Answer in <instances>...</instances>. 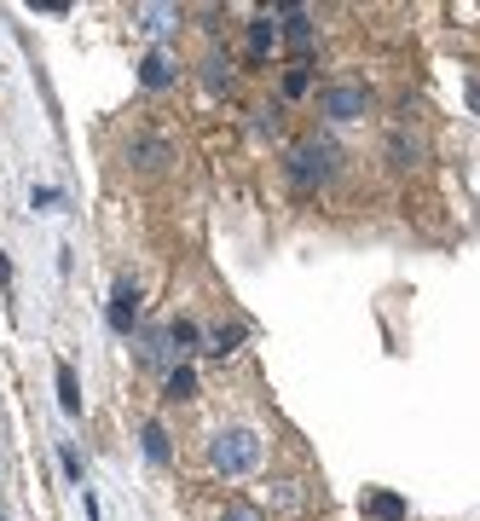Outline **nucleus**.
Wrapping results in <instances>:
<instances>
[{"instance_id":"obj_7","label":"nucleus","mask_w":480,"mask_h":521,"mask_svg":"<svg viewBox=\"0 0 480 521\" xmlns=\"http://www.w3.org/2000/svg\"><path fill=\"white\" fill-rule=\"evenodd\" d=\"M128 157H133V163H139V168H168V163H174V151H168V140H156V133H139V140L128 145Z\"/></svg>"},{"instance_id":"obj_21","label":"nucleus","mask_w":480,"mask_h":521,"mask_svg":"<svg viewBox=\"0 0 480 521\" xmlns=\"http://www.w3.org/2000/svg\"><path fill=\"white\" fill-rule=\"evenodd\" d=\"M463 93H469V105H475V116H480V76H469V87H463Z\"/></svg>"},{"instance_id":"obj_20","label":"nucleus","mask_w":480,"mask_h":521,"mask_svg":"<svg viewBox=\"0 0 480 521\" xmlns=\"http://www.w3.org/2000/svg\"><path fill=\"white\" fill-rule=\"evenodd\" d=\"M29 203H35V209H53V203H58V192H53V185H35Z\"/></svg>"},{"instance_id":"obj_14","label":"nucleus","mask_w":480,"mask_h":521,"mask_svg":"<svg viewBox=\"0 0 480 521\" xmlns=\"http://www.w3.org/2000/svg\"><path fill=\"white\" fill-rule=\"evenodd\" d=\"M388 157H393V168H411L417 157H423V145L417 140H405V133H393V145H388Z\"/></svg>"},{"instance_id":"obj_1","label":"nucleus","mask_w":480,"mask_h":521,"mask_svg":"<svg viewBox=\"0 0 480 521\" xmlns=\"http://www.w3.org/2000/svg\"><path fill=\"white\" fill-rule=\"evenodd\" d=\"M284 174H290L295 192H318V185L336 174V145H330V140H301L284 157Z\"/></svg>"},{"instance_id":"obj_10","label":"nucleus","mask_w":480,"mask_h":521,"mask_svg":"<svg viewBox=\"0 0 480 521\" xmlns=\"http://www.w3.org/2000/svg\"><path fill=\"white\" fill-rule=\"evenodd\" d=\"M58 406L70 417H81V382H76V365H58Z\"/></svg>"},{"instance_id":"obj_11","label":"nucleus","mask_w":480,"mask_h":521,"mask_svg":"<svg viewBox=\"0 0 480 521\" xmlns=\"http://www.w3.org/2000/svg\"><path fill=\"white\" fill-rule=\"evenodd\" d=\"M145 457H151V464H168V457H174V446H168V429H163V423H145Z\"/></svg>"},{"instance_id":"obj_18","label":"nucleus","mask_w":480,"mask_h":521,"mask_svg":"<svg viewBox=\"0 0 480 521\" xmlns=\"http://www.w3.org/2000/svg\"><path fill=\"white\" fill-rule=\"evenodd\" d=\"M208 87H232V64H220V58H208Z\"/></svg>"},{"instance_id":"obj_17","label":"nucleus","mask_w":480,"mask_h":521,"mask_svg":"<svg viewBox=\"0 0 480 521\" xmlns=\"http://www.w3.org/2000/svg\"><path fill=\"white\" fill-rule=\"evenodd\" d=\"M220 521H266V516L255 510V504H243V499H238V504H226V516H220Z\"/></svg>"},{"instance_id":"obj_16","label":"nucleus","mask_w":480,"mask_h":521,"mask_svg":"<svg viewBox=\"0 0 480 521\" xmlns=\"http://www.w3.org/2000/svg\"><path fill=\"white\" fill-rule=\"evenodd\" d=\"M307 81H313V76H307V58H301V64H295L290 76H284V93H290V98H301V93H307Z\"/></svg>"},{"instance_id":"obj_13","label":"nucleus","mask_w":480,"mask_h":521,"mask_svg":"<svg viewBox=\"0 0 480 521\" xmlns=\"http://www.w3.org/2000/svg\"><path fill=\"white\" fill-rule=\"evenodd\" d=\"M191 394H197V371L191 365L168 371V400H191Z\"/></svg>"},{"instance_id":"obj_12","label":"nucleus","mask_w":480,"mask_h":521,"mask_svg":"<svg viewBox=\"0 0 480 521\" xmlns=\"http://www.w3.org/2000/svg\"><path fill=\"white\" fill-rule=\"evenodd\" d=\"M238 342H243V330H238V325H215V330H208V354H215V359L238 354Z\"/></svg>"},{"instance_id":"obj_9","label":"nucleus","mask_w":480,"mask_h":521,"mask_svg":"<svg viewBox=\"0 0 480 521\" xmlns=\"http://www.w3.org/2000/svg\"><path fill=\"white\" fill-rule=\"evenodd\" d=\"M278 41H284V35H278L273 18H255V23H249V58H266Z\"/></svg>"},{"instance_id":"obj_3","label":"nucleus","mask_w":480,"mask_h":521,"mask_svg":"<svg viewBox=\"0 0 480 521\" xmlns=\"http://www.w3.org/2000/svg\"><path fill=\"white\" fill-rule=\"evenodd\" d=\"M324 116L330 122H359V116H371V87H353V81H341V87H324Z\"/></svg>"},{"instance_id":"obj_8","label":"nucleus","mask_w":480,"mask_h":521,"mask_svg":"<svg viewBox=\"0 0 480 521\" xmlns=\"http://www.w3.org/2000/svg\"><path fill=\"white\" fill-rule=\"evenodd\" d=\"M168 81H174V58H168V53H145V64H139V87L163 93Z\"/></svg>"},{"instance_id":"obj_15","label":"nucleus","mask_w":480,"mask_h":521,"mask_svg":"<svg viewBox=\"0 0 480 521\" xmlns=\"http://www.w3.org/2000/svg\"><path fill=\"white\" fill-rule=\"evenodd\" d=\"M168 342H174L180 354H191V347H197V325H191V319H174V325H168Z\"/></svg>"},{"instance_id":"obj_5","label":"nucleus","mask_w":480,"mask_h":521,"mask_svg":"<svg viewBox=\"0 0 480 521\" xmlns=\"http://www.w3.org/2000/svg\"><path fill=\"white\" fill-rule=\"evenodd\" d=\"M359 510H365V521H405V516H411L400 492H383V487H376V492H365V499H359Z\"/></svg>"},{"instance_id":"obj_19","label":"nucleus","mask_w":480,"mask_h":521,"mask_svg":"<svg viewBox=\"0 0 480 521\" xmlns=\"http://www.w3.org/2000/svg\"><path fill=\"white\" fill-rule=\"evenodd\" d=\"M58 457H64V475H70V481H76V487H81V457H76V446H64V452H58Z\"/></svg>"},{"instance_id":"obj_4","label":"nucleus","mask_w":480,"mask_h":521,"mask_svg":"<svg viewBox=\"0 0 480 521\" xmlns=\"http://www.w3.org/2000/svg\"><path fill=\"white\" fill-rule=\"evenodd\" d=\"M133 319H139V284L122 278L116 284V302H110V330H133Z\"/></svg>"},{"instance_id":"obj_6","label":"nucleus","mask_w":480,"mask_h":521,"mask_svg":"<svg viewBox=\"0 0 480 521\" xmlns=\"http://www.w3.org/2000/svg\"><path fill=\"white\" fill-rule=\"evenodd\" d=\"M278 35H284V41L295 47V53H307V47H313V12H301V6H284V23H278Z\"/></svg>"},{"instance_id":"obj_2","label":"nucleus","mask_w":480,"mask_h":521,"mask_svg":"<svg viewBox=\"0 0 480 521\" xmlns=\"http://www.w3.org/2000/svg\"><path fill=\"white\" fill-rule=\"evenodd\" d=\"M208 464L220 469V475H249L255 464H261V434L255 429H226L208 440Z\"/></svg>"}]
</instances>
